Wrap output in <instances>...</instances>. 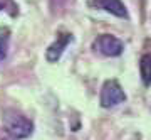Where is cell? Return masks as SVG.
Returning <instances> with one entry per match:
<instances>
[{
    "label": "cell",
    "mask_w": 151,
    "mask_h": 140,
    "mask_svg": "<svg viewBox=\"0 0 151 140\" xmlns=\"http://www.w3.org/2000/svg\"><path fill=\"white\" fill-rule=\"evenodd\" d=\"M2 123H4V128L7 130V133L15 140L27 139L34 132L32 122L25 115H22L20 112L12 110V108H9L2 113Z\"/></svg>",
    "instance_id": "cell-1"
},
{
    "label": "cell",
    "mask_w": 151,
    "mask_h": 140,
    "mask_svg": "<svg viewBox=\"0 0 151 140\" xmlns=\"http://www.w3.org/2000/svg\"><path fill=\"white\" fill-rule=\"evenodd\" d=\"M124 100H126V93L116 79H108L103 85L101 95H99V103L103 108L116 106L119 103H123Z\"/></svg>",
    "instance_id": "cell-2"
},
{
    "label": "cell",
    "mask_w": 151,
    "mask_h": 140,
    "mask_svg": "<svg viewBox=\"0 0 151 140\" xmlns=\"http://www.w3.org/2000/svg\"><path fill=\"white\" fill-rule=\"evenodd\" d=\"M94 49L99 51L104 56H109V58H116L123 52L124 44L119 41L118 37H114L111 34H101L99 37L94 41Z\"/></svg>",
    "instance_id": "cell-3"
},
{
    "label": "cell",
    "mask_w": 151,
    "mask_h": 140,
    "mask_svg": "<svg viewBox=\"0 0 151 140\" xmlns=\"http://www.w3.org/2000/svg\"><path fill=\"white\" fill-rule=\"evenodd\" d=\"M70 41H72V36L69 32H60L57 36V39L47 47V51H45V59L49 63H57L60 59L62 52H64V49L69 46Z\"/></svg>",
    "instance_id": "cell-4"
},
{
    "label": "cell",
    "mask_w": 151,
    "mask_h": 140,
    "mask_svg": "<svg viewBox=\"0 0 151 140\" xmlns=\"http://www.w3.org/2000/svg\"><path fill=\"white\" fill-rule=\"evenodd\" d=\"M97 5L101 9H104L106 12H109V14L119 17V19H126L128 17V10H126V7H124V4L121 0H99Z\"/></svg>",
    "instance_id": "cell-5"
},
{
    "label": "cell",
    "mask_w": 151,
    "mask_h": 140,
    "mask_svg": "<svg viewBox=\"0 0 151 140\" xmlns=\"http://www.w3.org/2000/svg\"><path fill=\"white\" fill-rule=\"evenodd\" d=\"M139 73L145 86L151 85V54H143L139 59Z\"/></svg>",
    "instance_id": "cell-6"
},
{
    "label": "cell",
    "mask_w": 151,
    "mask_h": 140,
    "mask_svg": "<svg viewBox=\"0 0 151 140\" xmlns=\"http://www.w3.org/2000/svg\"><path fill=\"white\" fill-rule=\"evenodd\" d=\"M9 41H10V31L7 27H0V63L5 59V56H7Z\"/></svg>",
    "instance_id": "cell-7"
},
{
    "label": "cell",
    "mask_w": 151,
    "mask_h": 140,
    "mask_svg": "<svg viewBox=\"0 0 151 140\" xmlns=\"http://www.w3.org/2000/svg\"><path fill=\"white\" fill-rule=\"evenodd\" d=\"M2 9H4V5H2V4H0V10H2Z\"/></svg>",
    "instance_id": "cell-8"
}]
</instances>
